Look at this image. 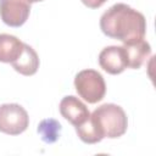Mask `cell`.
Here are the masks:
<instances>
[{
	"instance_id": "cell-6",
	"label": "cell",
	"mask_w": 156,
	"mask_h": 156,
	"mask_svg": "<svg viewBox=\"0 0 156 156\" xmlns=\"http://www.w3.org/2000/svg\"><path fill=\"white\" fill-rule=\"evenodd\" d=\"M100 67L110 74H119L127 68V58L122 46H106L99 54Z\"/></svg>"
},
{
	"instance_id": "cell-12",
	"label": "cell",
	"mask_w": 156,
	"mask_h": 156,
	"mask_svg": "<svg viewBox=\"0 0 156 156\" xmlns=\"http://www.w3.org/2000/svg\"><path fill=\"white\" fill-rule=\"evenodd\" d=\"M76 132H77L79 139L85 144H96V143H99V141H101L104 139L102 135L100 134L98 127L93 122L91 117H89L82 124L77 126L76 127Z\"/></svg>"
},
{
	"instance_id": "cell-5",
	"label": "cell",
	"mask_w": 156,
	"mask_h": 156,
	"mask_svg": "<svg viewBox=\"0 0 156 156\" xmlns=\"http://www.w3.org/2000/svg\"><path fill=\"white\" fill-rule=\"evenodd\" d=\"M32 0H0V17L10 27H21L29 17Z\"/></svg>"
},
{
	"instance_id": "cell-9",
	"label": "cell",
	"mask_w": 156,
	"mask_h": 156,
	"mask_svg": "<svg viewBox=\"0 0 156 156\" xmlns=\"http://www.w3.org/2000/svg\"><path fill=\"white\" fill-rule=\"evenodd\" d=\"M11 65L15 68V71L18 72L20 74L33 76L37 73L39 68V56L32 46L24 44L22 54Z\"/></svg>"
},
{
	"instance_id": "cell-1",
	"label": "cell",
	"mask_w": 156,
	"mask_h": 156,
	"mask_svg": "<svg viewBox=\"0 0 156 156\" xmlns=\"http://www.w3.org/2000/svg\"><path fill=\"white\" fill-rule=\"evenodd\" d=\"M102 33L123 44L144 39L146 20L144 15L127 4H115L100 17Z\"/></svg>"
},
{
	"instance_id": "cell-8",
	"label": "cell",
	"mask_w": 156,
	"mask_h": 156,
	"mask_svg": "<svg viewBox=\"0 0 156 156\" xmlns=\"http://www.w3.org/2000/svg\"><path fill=\"white\" fill-rule=\"evenodd\" d=\"M123 50L127 58V67L138 69L145 62V60L151 55V46L145 39L130 41L123 44Z\"/></svg>"
},
{
	"instance_id": "cell-13",
	"label": "cell",
	"mask_w": 156,
	"mask_h": 156,
	"mask_svg": "<svg viewBox=\"0 0 156 156\" xmlns=\"http://www.w3.org/2000/svg\"><path fill=\"white\" fill-rule=\"evenodd\" d=\"M107 0H82V2L89 7V9H99L100 6H102Z\"/></svg>"
},
{
	"instance_id": "cell-10",
	"label": "cell",
	"mask_w": 156,
	"mask_h": 156,
	"mask_svg": "<svg viewBox=\"0 0 156 156\" xmlns=\"http://www.w3.org/2000/svg\"><path fill=\"white\" fill-rule=\"evenodd\" d=\"M24 43L11 34H0V62L12 63L23 51Z\"/></svg>"
},
{
	"instance_id": "cell-11",
	"label": "cell",
	"mask_w": 156,
	"mask_h": 156,
	"mask_svg": "<svg viewBox=\"0 0 156 156\" xmlns=\"http://www.w3.org/2000/svg\"><path fill=\"white\" fill-rule=\"evenodd\" d=\"M61 129L62 127L60 122L54 118L43 119L38 126V133L41 136V140L46 144H52L58 140L61 135Z\"/></svg>"
},
{
	"instance_id": "cell-14",
	"label": "cell",
	"mask_w": 156,
	"mask_h": 156,
	"mask_svg": "<svg viewBox=\"0 0 156 156\" xmlns=\"http://www.w3.org/2000/svg\"><path fill=\"white\" fill-rule=\"evenodd\" d=\"M39 1H43V0H32V2H39Z\"/></svg>"
},
{
	"instance_id": "cell-3",
	"label": "cell",
	"mask_w": 156,
	"mask_h": 156,
	"mask_svg": "<svg viewBox=\"0 0 156 156\" xmlns=\"http://www.w3.org/2000/svg\"><path fill=\"white\" fill-rule=\"evenodd\" d=\"M74 88L78 95L88 104L101 101L106 94L104 77L95 69H83L74 78Z\"/></svg>"
},
{
	"instance_id": "cell-7",
	"label": "cell",
	"mask_w": 156,
	"mask_h": 156,
	"mask_svg": "<svg viewBox=\"0 0 156 156\" xmlns=\"http://www.w3.org/2000/svg\"><path fill=\"white\" fill-rule=\"evenodd\" d=\"M60 113L74 127L82 124L90 117L88 107L76 96H65L60 102Z\"/></svg>"
},
{
	"instance_id": "cell-2",
	"label": "cell",
	"mask_w": 156,
	"mask_h": 156,
	"mask_svg": "<svg viewBox=\"0 0 156 156\" xmlns=\"http://www.w3.org/2000/svg\"><path fill=\"white\" fill-rule=\"evenodd\" d=\"M102 138H119L128 127V118L124 110L116 104H104L90 115Z\"/></svg>"
},
{
	"instance_id": "cell-4",
	"label": "cell",
	"mask_w": 156,
	"mask_h": 156,
	"mask_svg": "<svg viewBox=\"0 0 156 156\" xmlns=\"http://www.w3.org/2000/svg\"><path fill=\"white\" fill-rule=\"evenodd\" d=\"M29 124L27 111L18 104L0 105V132L9 135L23 133Z\"/></svg>"
}]
</instances>
